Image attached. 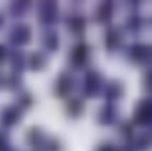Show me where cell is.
Masks as SVG:
<instances>
[{"label": "cell", "mask_w": 152, "mask_h": 151, "mask_svg": "<svg viewBox=\"0 0 152 151\" xmlns=\"http://www.w3.org/2000/svg\"><path fill=\"white\" fill-rule=\"evenodd\" d=\"M88 56H89V48L88 45L81 43L75 45V48L71 51V56H70V63L74 68H82L84 67V64L88 61Z\"/></svg>", "instance_id": "cell-1"}, {"label": "cell", "mask_w": 152, "mask_h": 151, "mask_svg": "<svg viewBox=\"0 0 152 151\" xmlns=\"http://www.w3.org/2000/svg\"><path fill=\"white\" fill-rule=\"evenodd\" d=\"M100 75L95 71L89 73L87 77H84V95L87 96H94L97 94L100 89Z\"/></svg>", "instance_id": "cell-2"}, {"label": "cell", "mask_w": 152, "mask_h": 151, "mask_svg": "<svg viewBox=\"0 0 152 151\" xmlns=\"http://www.w3.org/2000/svg\"><path fill=\"white\" fill-rule=\"evenodd\" d=\"M74 87V80L69 74H62L56 82V94L59 97L66 96Z\"/></svg>", "instance_id": "cell-3"}, {"label": "cell", "mask_w": 152, "mask_h": 151, "mask_svg": "<svg viewBox=\"0 0 152 151\" xmlns=\"http://www.w3.org/2000/svg\"><path fill=\"white\" fill-rule=\"evenodd\" d=\"M1 124L4 126H13L20 120V113L19 109L15 107H7L5 111H2L1 117H0Z\"/></svg>", "instance_id": "cell-4"}, {"label": "cell", "mask_w": 152, "mask_h": 151, "mask_svg": "<svg viewBox=\"0 0 152 151\" xmlns=\"http://www.w3.org/2000/svg\"><path fill=\"white\" fill-rule=\"evenodd\" d=\"M30 39V27L25 25H18L11 34V40L15 42L14 44H26Z\"/></svg>", "instance_id": "cell-5"}, {"label": "cell", "mask_w": 152, "mask_h": 151, "mask_svg": "<svg viewBox=\"0 0 152 151\" xmlns=\"http://www.w3.org/2000/svg\"><path fill=\"white\" fill-rule=\"evenodd\" d=\"M137 124L139 125H145L150 122V105L147 101H141L139 107L137 108L135 112V119Z\"/></svg>", "instance_id": "cell-6"}, {"label": "cell", "mask_w": 152, "mask_h": 151, "mask_svg": "<svg viewBox=\"0 0 152 151\" xmlns=\"http://www.w3.org/2000/svg\"><path fill=\"white\" fill-rule=\"evenodd\" d=\"M119 45H120V32L114 27L108 29V31L106 33V46H107V49L109 51L110 50H116Z\"/></svg>", "instance_id": "cell-7"}, {"label": "cell", "mask_w": 152, "mask_h": 151, "mask_svg": "<svg viewBox=\"0 0 152 151\" xmlns=\"http://www.w3.org/2000/svg\"><path fill=\"white\" fill-rule=\"evenodd\" d=\"M129 55H131V58L133 61H135L137 63H140V62H142V61H145L147 58V56H148V49L145 45L135 44V45H133L131 48Z\"/></svg>", "instance_id": "cell-8"}, {"label": "cell", "mask_w": 152, "mask_h": 151, "mask_svg": "<svg viewBox=\"0 0 152 151\" xmlns=\"http://www.w3.org/2000/svg\"><path fill=\"white\" fill-rule=\"evenodd\" d=\"M68 26L74 34H82L84 27H86V21L81 15H74L69 19Z\"/></svg>", "instance_id": "cell-9"}, {"label": "cell", "mask_w": 152, "mask_h": 151, "mask_svg": "<svg viewBox=\"0 0 152 151\" xmlns=\"http://www.w3.org/2000/svg\"><path fill=\"white\" fill-rule=\"evenodd\" d=\"M115 118H116V112H115V108L112 105H108V106L103 107L102 111H101V114L99 117L100 122L104 124V125L112 124L115 120Z\"/></svg>", "instance_id": "cell-10"}, {"label": "cell", "mask_w": 152, "mask_h": 151, "mask_svg": "<svg viewBox=\"0 0 152 151\" xmlns=\"http://www.w3.org/2000/svg\"><path fill=\"white\" fill-rule=\"evenodd\" d=\"M43 43H44L45 49H48L50 51H55L58 48V36L53 31L46 32L45 36H44Z\"/></svg>", "instance_id": "cell-11"}, {"label": "cell", "mask_w": 152, "mask_h": 151, "mask_svg": "<svg viewBox=\"0 0 152 151\" xmlns=\"http://www.w3.org/2000/svg\"><path fill=\"white\" fill-rule=\"evenodd\" d=\"M27 62H28V67L33 70H39L42 68H44L45 65V58L42 54L39 52H34L28 58H27Z\"/></svg>", "instance_id": "cell-12"}, {"label": "cell", "mask_w": 152, "mask_h": 151, "mask_svg": "<svg viewBox=\"0 0 152 151\" xmlns=\"http://www.w3.org/2000/svg\"><path fill=\"white\" fill-rule=\"evenodd\" d=\"M66 112L72 118L78 117L83 112V103H82V101L78 100V99H72L71 101H69V103L66 106Z\"/></svg>", "instance_id": "cell-13"}, {"label": "cell", "mask_w": 152, "mask_h": 151, "mask_svg": "<svg viewBox=\"0 0 152 151\" xmlns=\"http://www.w3.org/2000/svg\"><path fill=\"white\" fill-rule=\"evenodd\" d=\"M112 13H113L112 6L109 4H102V6L97 11L96 19L100 23H108L110 20V18H112Z\"/></svg>", "instance_id": "cell-14"}, {"label": "cell", "mask_w": 152, "mask_h": 151, "mask_svg": "<svg viewBox=\"0 0 152 151\" xmlns=\"http://www.w3.org/2000/svg\"><path fill=\"white\" fill-rule=\"evenodd\" d=\"M122 95V87L120 83L118 82H113L108 86L107 90H106V96L109 100H116Z\"/></svg>", "instance_id": "cell-15"}, {"label": "cell", "mask_w": 152, "mask_h": 151, "mask_svg": "<svg viewBox=\"0 0 152 151\" xmlns=\"http://www.w3.org/2000/svg\"><path fill=\"white\" fill-rule=\"evenodd\" d=\"M45 18L43 21L46 23V24H52L55 20H56V7L55 6H51V5H48L46 6V12L45 14H40V20Z\"/></svg>", "instance_id": "cell-16"}, {"label": "cell", "mask_w": 152, "mask_h": 151, "mask_svg": "<svg viewBox=\"0 0 152 151\" xmlns=\"http://www.w3.org/2000/svg\"><path fill=\"white\" fill-rule=\"evenodd\" d=\"M27 139L31 145H37L42 139H43V133L38 128H33L27 133Z\"/></svg>", "instance_id": "cell-17"}, {"label": "cell", "mask_w": 152, "mask_h": 151, "mask_svg": "<svg viewBox=\"0 0 152 151\" xmlns=\"http://www.w3.org/2000/svg\"><path fill=\"white\" fill-rule=\"evenodd\" d=\"M19 103H20V106L24 107V108L30 107L31 103H32V97H31V95H30V94H23L21 97H20V100H19Z\"/></svg>", "instance_id": "cell-18"}, {"label": "cell", "mask_w": 152, "mask_h": 151, "mask_svg": "<svg viewBox=\"0 0 152 151\" xmlns=\"http://www.w3.org/2000/svg\"><path fill=\"white\" fill-rule=\"evenodd\" d=\"M127 25H128V27H129L132 31H138V30L140 29V24H139L137 17H132V18L127 21Z\"/></svg>", "instance_id": "cell-19"}, {"label": "cell", "mask_w": 152, "mask_h": 151, "mask_svg": "<svg viewBox=\"0 0 152 151\" xmlns=\"http://www.w3.org/2000/svg\"><path fill=\"white\" fill-rule=\"evenodd\" d=\"M20 78L19 76L17 75H13L11 78H8V86L12 88V89H15V88H19L20 87Z\"/></svg>", "instance_id": "cell-20"}, {"label": "cell", "mask_w": 152, "mask_h": 151, "mask_svg": "<svg viewBox=\"0 0 152 151\" xmlns=\"http://www.w3.org/2000/svg\"><path fill=\"white\" fill-rule=\"evenodd\" d=\"M48 150L49 151H59L61 150V145H59V143L57 140L52 139V140H50L48 143Z\"/></svg>", "instance_id": "cell-21"}, {"label": "cell", "mask_w": 152, "mask_h": 151, "mask_svg": "<svg viewBox=\"0 0 152 151\" xmlns=\"http://www.w3.org/2000/svg\"><path fill=\"white\" fill-rule=\"evenodd\" d=\"M121 132H122V134H124L126 138H128V137H131V136L133 134V130H132V127H131V125H129L128 122H126V124L122 126Z\"/></svg>", "instance_id": "cell-22"}, {"label": "cell", "mask_w": 152, "mask_h": 151, "mask_svg": "<svg viewBox=\"0 0 152 151\" xmlns=\"http://www.w3.org/2000/svg\"><path fill=\"white\" fill-rule=\"evenodd\" d=\"M97 151H115V150H114V147H113L112 145H109V144H103L102 146H100V149H99Z\"/></svg>", "instance_id": "cell-23"}, {"label": "cell", "mask_w": 152, "mask_h": 151, "mask_svg": "<svg viewBox=\"0 0 152 151\" xmlns=\"http://www.w3.org/2000/svg\"><path fill=\"white\" fill-rule=\"evenodd\" d=\"M5 56H6V51L2 46H0V64L2 63V61L5 59Z\"/></svg>", "instance_id": "cell-24"}, {"label": "cell", "mask_w": 152, "mask_h": 151, "mask_svg": "<svg viewBox=\"0 0 152 151\" xmlns=\"http://www.w3.org/2000/svg\"><path fill=\"white\" fill-rule=\"evenodd\" d=\"M2 23H4V18H2L1 15H0V26L2 25Z\"/></svg>", "instance_id": "cell-25"}]
</instances>
